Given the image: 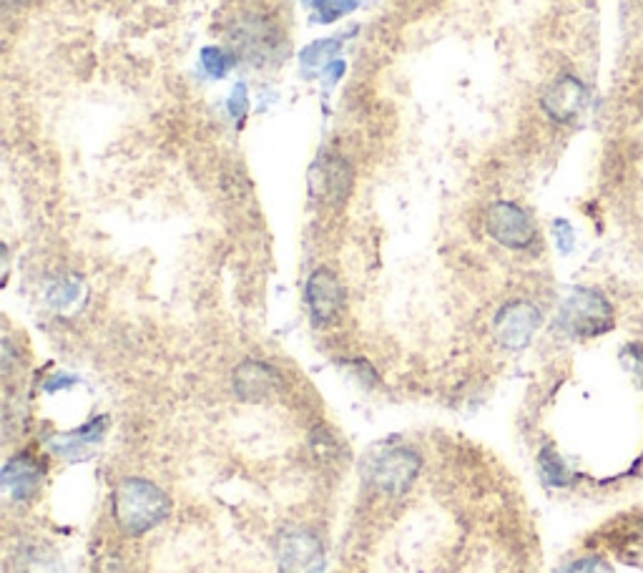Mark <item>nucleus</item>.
<instances>
[{"mask_svg":"<svg viewBox=\"0 0 643 573\" xmlns=\"http://www.w3.org/2000/svg\"><path fill=\"white\" fill-rule=\"evenodd\" d=\"M78 300H81V282H78L76 277L58 279L51 290H48V302H51L56 310H68V307L76 305Z\"/></svg>","mask_w":643,"mask_h":573,"instance_id":"2eb2a0df","label":"nucleus"},{"mask_svg":"<svg viewBox=\"0 0 643 573\" xmlns=\"http://www.w3.org/2000/svg\"><path fill=\"white\" fill-rule=\"evenodd\" d=\"M3 3H6V8H21L26 6L28 0H3Z\"/></svg>","mask_w":643,"mask_h":573,"instance_id":"5701e85b","label":"nucleus"},{"mask_svg":"<svg viewBox=\"0 0 643 573\" xmlns=\"http://www.w3.org/2000/svg\"><path fill=\"white\" fill-rule=\"evenodd\" d=\"M199 58H201V68H204L206 76L211 78H224L234 63L232 53H227L224 48H217V46L201 48Z\"/></svg>","mask_w":643,"mask_h":573,"instance_id":"f3484780","label":"nucleus"},{"mask_svg":"<svg viewBox=\"0 0 643 573\" xmlns=\"http://www.w3.org/2000/svg\"><path fill=\"white\" fill-rule=\"evenodd\" d=\"M553 232H556V239H558V247H561V252H571V249H573V229H571V224L563 222V219H558L556 227H553Z\"/></svg>","mask_w":643,"mask_h":573,"instance_id":"aec40b11","label":"nucleus"},{"mask_svg":"<svg viewBox=\"0 0 643 573\" xmlns=\"http://www.w3.org/2000/svg\"><path fill=\"white\" fill-rule=\"evenodd\" d=\"M588 104V88L578 76H558L541 96V109L553 124H573Z\"/></svg>","mask_w":643,"mask_h":573,"instance_id":"0eeeda50","label":"nucleus"},{"mask_svg":"<svg viewBox=\"0 0 643 573\" xmlns=\"http://www.w3.org/2000/svg\"><path fill=\"white\" fill-rule=\"evenodd\" d=\"M541 322L543 315L533 302L513 300L500 307V312L495 315V337L508 350H520V347H525L533 340Z\"/></svg>","mask_w":643,"mask_h":573,"instance_id":"1a4fd4ad","label":"nucleus"},{"mask_svg":"<svg viewBox=\"0 0 643 573\" xmlns=\"http://www.w3.org/2000/svg\"><path fill=\"white\" fill-rule=\"evenodd\" d=\"M38 483H41V468L33 458L28 455H18L3 470V486H6V493H11L18 501H28L33 493L38 491Z\"/></svg>","mask_w":643,"mask_h":573,"instance_id":"f8f14e48","label":"nucleus"},{"mask_svg":"<svg viewBox=\"0 0 643 573\" xmlns=\"http://www.w3.org/2000/svg\"><path fill=\"white\" fill-rule=\"evenodd\" d=\"M485 229L505 249L525 252L538 242L533 217L515 202H495L485 212Z\"/></svg>","mask_w":643,"mask_h":573,"instance_id":"20e7f679","label":"nucleus"},{"mask_svg":"<svg viewBox=\"0 0 643 573\" xmlns=\"http://www.w3.org/2000/svg\"><path fill=\"white\" fill-rule=\"evenodd\" d=\"M345 41L342 38H322V41L309 43L302 51V66L307 68H325L330 66L332 58H337V53L342 51Z\"/></svg>","mask_w":643,"mask_h":573,"instance_id":"4468645a","label":"nucleus"},{"mask_svg":"<svg viewBox=\"0 0 643 573\" xmlns=\"http://www.w3.org/2000/svg\"><path fill=\"white\" fill-rule=\"evenodd\" d=\"M304 302L314 325L327 327L345 310V287L332 269H314L304 284Z\"/></svg>","mask_w":643,"mask_h":573,"instance_id":"423d86ee","label":"nucleus"},{"mask_svg":"<svg viewBox=\"0 0 643 573\" xmlns=\"http://www.w3.org/2000/svg\"><path fill=\"white\" fill-rule=\"evenodd\" d=\"M325 548L317 533L292 528L279 541V573H322Z\"/></svg>","mask_w":643,"mask_h":573,"instance_id":"6e6552de","label":"nucleus"},{"mask_svg":"<svg viewBox=\"0 0 643 573\" xmlns=\"http://www.w3.org/2000/svg\"><path fill=\"white\" fill-rule=\"evenodd\" d=\"M247 109H249L247 86H244V83H239V86L232 91V99H229V114L234 116V121H237V124H244V119H247Z\"/></svg>","mask_w":643,"mask_h":573,"instance_id":"a211bd4d","label":"nucleus"},{"mask_svg":"<svg viewBox=\"0 0 643 573\" xmlns=\"http://www.w3.org/2000/svg\"><path fill=\"white\" fill-rule=\"evenodd\" d=\"M234 43L242 46V51H247L252 61L262 63L264 58H272L277 53L282 36L272 23L262 21V18H247L234 31Z\"/></svg>","mask_w":643,"mask_h":573,"instance_id":"9d476101","label":"nucleus"},{"mask_svg":"<svg viewBox=\"0 0 643 573\" xmlns=\"http://www.w3.org/2000/svg\"><path fill=\"white\" fill-rule=\"evenodd\" d=\"M422 470V458L410 448H382L380 453H370L362 465L367 486L385 496H405L415 486Z\"/></svg>","mask_w":643,"mask_h":573,"instance_id":"f03ea898","label":"nucleus"},{"mask_svg":"<svg viewBox=\"0 0 643 573\" xmlns=\"http://www.w3.org/2000/svg\"><path fill=\"white\" fill-rule=\"evenodd\" d=\"M234 388L244 400H262L279 388V372L267 362L249 360L234 372Z\"/></svg>","mask_w":643,"mask_h":573,"instance_id":"9b49d317","label":"nucleus"},{"mask_svg":"<svg viewBox=\"0 0 643 573\" xmlns=\"http://www.w3.org/2000/svg\"><path fill=\"white\" fill-rule=\"evenodd\" d=\"M103 435V423L101 420H91L88 425H83L81 430H73V433H66V435H58L56 440H53V453L58 455H73V453H81L86 445L91 443H98Z\"/></svg>","mask_w":643,"mask_h":573,"instance_id":"ddd939ff","label":"nucleus"},{"mask_svg":"<svg viewBox=\"0 0 643 573\" xmlns=\"http://www.w3.org/2000/svg\"><path fill=\"white\" fill-rule=\"evenodd\" d=\"M169 498L156 483L144 478H129L114 496V516L121 531L129 536H144L159 526L169 513Z\"/></svg>","mask_w":643,"mask_h":573,"instance_id":"f257e3e1","label":"nucleus"},{"mask_svg":"<svg viewBox=\"0 0 643 573\" xmlns=\"http://www.w3.org/2000/svg\"><path fill=\"white\" fill-rule=\"evenodd\" d=\"M309 3L319 23H335L337 18L350 16L360 6L357 0H309Z\"/></svg>","mask_w":643,"mask_h":573,"instance_id":"dca6fc26","label":"nucleus"},{"mask_svg":"<svg viewBox=\"0 0 643 573\" xmlns=\"http://www.w3.org/2000/svg\"><path fill=\"white\" fill-rule=\"evenodd\" d=\"M312 448L317 450L322 458H335L337 455V440L332 438L330 433H325V430H317V433L312 435Z\"/></svg>","mask_w":643,"mask_h":573,"instance_id":"6ab92c4d","label":"nucleus"},{"mask_svg":"<svg viewBox=\"0 0 643 573\" xmlns=\"http://www.w3.org/2000/svg\"><path fill=\"white\" fill-rule=\"evenodd\" d=\"M561 325L566 327L568 335L581 337V340L601 337L606 332H611L613 325H616V320H613V305L601 292L576 290L568 297L566 305H563Z\"/></svg>","mask_w":643,"mask_h":573,"instance_id":"7ed1b4c3","label":"nucleus"},{"mask_svg":"<svg viewBox=\"0 0 643 573\" xmlns=\"http://www.w3.org/2000/svg\"><path fill=\"white\" fill-rule=\"evenodd\" d=\"M309 194L312 199L330 207H342L352 194L355 171L350 161L340 154H319V159L309 166L307 174Z\"/></svg>","mask_w":643,"mask_h":573,"instance_id":"39448f33","label":"nucleus"},{"mask_svg":"<svg viewBox=\"0 0 643 573\" xmlns=\"http://www.w3.org/2000/svg\"><path fill=\"white\" fill-rule=\"evenodd\" d=\"M71 385H76V380H73V377H61V375H56L53 377L51 382H48L46 385V390H58V388H71Z\"/></svg>","mask_w":643,"mask_h":573,"instance_id":"4be33fe9","label":"nucleus"},{"mask_svg":"<svg viewBox=\"0 0 643 573\" xmlns=\"http://www.w3.org/2000/svg\"><path fill=\"white\" fill-rule=\"evenodd\" d=\"M342 73H345V61H332L330 66L322 68V78H325L327 83H337L342 78Z\"/></svg>","mask_w":643,"mask_h":573,"instance_id":"412c9836","label":"nucleus"}]
</instances>
